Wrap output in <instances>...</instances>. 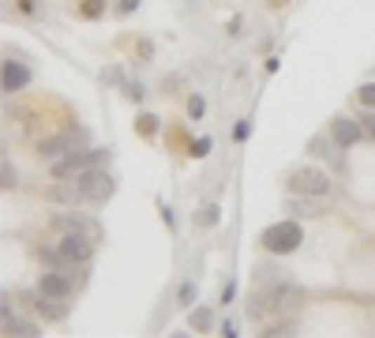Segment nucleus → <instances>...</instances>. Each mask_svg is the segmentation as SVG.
Listing matches in <instances>:
<instances>
[{"instance_id":"bb28decb","label":"nucleus","mask_w":375,"mask_h":338,"mask_svg":"<svg viewBox=\"0 0 375 338\" xmlns=\"http://www.w3.org/2000/svg\"><path fill=\"white\" fill-rule=\"evenodd\" d=\"M19 8H23V12H30V8H34V0H19Z\"/></svg>"},{"instance_id":"b1692460","label":"nucleus","mask_w":375,"mask_h":338,"mask_svg":"<svg viewBox=\"0 0 375 338\" xmlns=\"http://www.w3.org/2000/svg\"><path fill=\"white\" fill-rule=\"evenodd\" d=\"M248 132H251V124L240 121V124H237V139H248Z\"/></svg>"},{"instance_id":"423d86ee","label":"nucleus","mask_w":375,"mask_h":338,"mask_svg":"<svg viewBox=\"0 0 375 338\" xmlns=\"http://www.w3.org/2000/svg\"><path fill=\"white\" fill-rule=\"evenodd\" d=\"M75 139H79V128H68V132H60V136H49V139L38 143V155L41 158H64V155L75 150Z\"/></svg>"},{"instance_id":"f257e3e1","label":"nucleus","mask_w":375,"mask_h":338,"mask_svg":"<svg viewBox=\"0 0 375 338\" xmlns=\"http://www.w3.org/2000/svg\"><path fill=\"white\" fill-rule=\"evenodd\" d=\"M259 241H263V248H267V252L285 256V252H296V248H301L304 230H301L296 222H278V226H267Z\"/></svg>"},{"instance_id":"39448f33","label":"nucleus","mask_w":375,"mask_h":338,"mask_svg":"<svg viewBox=\"0 0 375 338\" xmlns=\"http://www.w3.org/2000/svg\"><path fill=\"white\" fill-rule=\"evenodd\" d=\"M289 192L293 195H327L330 181H327L323 169H296L289 177Z\"/></svg>"},{"instance_id":"9b49d317","label":"nucleus","mask_w":375,"mask_h":338,"mask_svg":"<svg viewBox=\"0 0 375 338\" xmlns=\"http://www.w3.org/2000/svg\"><path fill=\"white\" fill-rule=\"evenodd\" d=\"M334 139H338V147H353L360 139V124L341 117V121H334Z\"/></svg>"},{"instance_id":"f03ea898","label":"nucleus","mask_w":375,"mask_h":338,"mask_svg":"<svg viewBox=\"0 0 375 338\" xmlns=\"http://www.w3.org/2000/svg\"><path fill=\"white\" fill-rule=\"evenodd\" d=\"M75 188H79V200L86 203H102L113 195V177H109L105 169H83V173H75Z\"/></svg>"},{"instance_id":"a878e982","label":"nucleus","mask_w":375,"mask_h":338,"mask_svg":"<svg viewBox=\"0 0 375 338\" xmlns=\"http://www.w3.org/2000/svg\"><path fill=\"white\" fill-rule=\"evenodd\" d=\"M368 136H371V139H375V113H371V117H368Z\"/></svg>"},{"instance_id":"0eeeda50","label":"nucleus","mask_w":375,"mask_h":338,"mask_svg":"<svg viewBox=\"0 0 375 338\" xmlns=\"http://www.w3.org/2000/svg\"><path fill=\"white\" fill-rule=\"evenodd\" d=\"M38 293H46V297H72V278L64 271H46L38 282Z\"/></svg>"},{"instance_id":"5701e85b","label":"nucleus","mask_w":375,"mask_h":338,"mask_svg":"<svg viewBox=\"0 0 375 338\" xmlns=\"http://www.w3.org/2000/svg\"><path fill=\"white\" fill-rule=\"evenodd\" d=\"M131 8H139V0H120V15H128Z\"/></svg>"},{"instance_id":"f3484780","label":"nucleus","mask_w":375,"mask_h":338,"mask_svg":"<svg viewBox=\"0 0 375 338\" xmlns=\"http://www.w3.org/2000/svg\"><path fill=\"white\" fill-rule=\"evenodd\" d=\"M0 177H4V181H0L4 188H15L19 177H15V169H12V162H8V158H4V166H0Z\"/></svg>"},{"instance_id":"dca6fc26","label":"nucleus","mask_w":375,"mask_h":338,"mask_svg":"<svg viewBox=\"0 0 375 338\" xmlns=\"http://www.w3.org/2000/svg\"><path fill=\"white\" fill-rule=\"evenodd\" d=\"M357 98H360V105H368V109H375V83H364L360 91H357Z\"/></svg>"},{"instance_id":"6ab92c4d","label":"nucleus","mask_w":375,"mask_h":338,"mask_svg":"<svg viewBox=\"0 0 375 338\" xmlns=\"http://www.w3.org/2000/svg\"><path fill=\"white\" fill-rule=\"evenodd\" d=\"M154 121H158V117L143 113V117H139V132H143V136H154V128H158V124H154Z\"/></svg>"},{"instance_id":"1a4fd4ad","label":"nucleus","mask_w":375,"mask_h":338,"mask_svg":"<svg viewBox=\"0 0 375 338\" xmlns=\"http://www.w3.org/2000/svg\"><path fill=\"white\" fill-rule=\"evenodd\" d=\"M27 83H30V72L23 68V64L4 60V91H8V94H15V91H23Z\"/></svg>"},{"instance_id":"f8f14e48","label":"nucleus","mask_w":375,"mask_h":338,"mask_svg":"<svg viewBox=\"0 0 375 338\" xmlns=\"http://www.w3.org/2000/svg\"><path fill=\"white\" fill-rule=\"evenodd\" d=\"M4 334H12V338H34V334H41L34 323H27V320H12V316H8L4 320Z\"/></svg>"},{"instance_id":"4be33fe9","label":"nucleus","mask_w":375,"mask_h":338,"mask_svg":"<svg viewBox=\"0 0 375 338\" xmlns=\"http://www.w3.org/2000/svg\"><path fill=\"white\" fill-rule=\"evenodd\" d=\"M203 222H206V226H214V222H218V207H214V203H211V207H203Z\"/></svg>"},{"instance_id":"a211bd4d","label":"nucleus","mask_w":375,"mask_h":338,"mask_svg":"<svg viewBox=\"0 0 375 338\" xmlns=\"http://www.w3.org/2000/svg\"><path fill=\"white\" fill-rule=\"evenodd\" d=\"M192 327H199V331H206V327H211V312H206V308L192 312Z\"/></svg>"},{"instance_id":"20e7f679","label":"nucleus","mask_w":375,"mask_h":338,"mask_svg":"<svg viewBox=\"0 0 375 338\" xmlns=\"http://www.w3.org/2000/svg\"><path fill=\"white\" fill-rule=\"evenodd\" d=\"M94 245L86 233H75V230H64V237L57 241V256L60 264H86V259L94 256Z\"/></svg>"},{"instance_id":"9d476101","label":"nucleus","mask_w":375,"mask_h":338,"mask_svg":"<svg viewBox=\"0 0 375 338\" xmlns=\"http://www.w3.org/2000/svg\"><path fill=\"white\" fill-rule=\"evenodd\" d=\"M34 308H38V316H46V320H64V316H68L64 297H46V293L34 301Z\"/></svg>"},{"instance_id":"ddd939ff","label":"nucleus","mask_w":375,"mask_h":338,"mask_svg":"<svg viewBox=\"0 0 375 338\" xmlns=\"http://www.w3.org/2000/svg\"><path fill=\"white\" fill-rule=\"evenodd\" d=\"M293 211L296 214H301V218H315V214H323V207H319L315 203V195H308V200H304V195H293Z\"/></svg>"},{"instance_id":"7ed1b4c3","label":"nucleus","mask_w":375,"mask_h":338,"mask_svg":"<svg viewBox=\"0 0 375 338\" xmlns=\"http://www.w3.org/2000/svg\"><path fill=\"white\" fill-rule=\"evenodd\" d=\"M102 162H109V150H72V155L53 162V177H75V173L102 166Z\"/></svg>"},{"instance_id":"2eb2a0df","label":"nucleus","mask_w":375,"mask_h":338,"mask_svg":"<svg viewBox=\"0 0 375 338\" xmlns=\"http://www.w3.org/2000/svg\"><path fill=\"white\" fill-rule=\"evenodd\" d=\"M102 12H105V0H83V15L86 19H98Z\"/></svg>"},{"instance_id":"393cba45","label":"nucleus","mask_w":375,"mask_h":338,"mask_svg":"<svg viewBox=\"0 0 375 338\" xmlns=\"http://www.w3.org/2000/svg\"><path fill=\"white\" fill-rule=\"evenodd\" d=\"M312 155H327V143H323V139H312Z\"/></svg>"},{"instance_id":"412c9836","label":"nucleus","mask_w":375,"mask_h":338,"mask_svg":"<svg viewBox=\"0 0 375 338\" xmlns=\"http://www.w3.org/2000/svg\"><path fill=\"white\" fill-rule=\"evenodd\" d=\"M192 297H195V282H184L180 286V304H192Z\"/></svg>"},{"instance_id":"aec40b11","label":"nucleus","mask_w":375,"mask_h":338,"mask_svg":"<svg viewBox=\"0 0 375 338\" xmlns=\"http://www.w3.org/2000/svg\"><path fill=\"white\" fill-rule=\"evenodd\" d=\"M206 150H211V139H199V143H192V150H188V155H192V158H206Z\"/></svg>"},{"instance_id":"6e6552de","label":"nucleus","mask_w":375,"mask_h":338,"mask_svg":"<svg viewBox=\"0 0 375 338\" xmlns=\"http://www.w3.org/2000/svg\"><path fill=\"white\" fill-rule=\"evenodd\" d=\"M60 226H64V230H75V233H86L91 241H102V226L91 222V218H79V214H60Z\"/></svg>"},{"instance_id":"4468645a","label":"nucleus","mask_w":375,"mask_h":338,"mask_svg":"<svg viewBox=\"0 0 375 338\" xmlns=\"http://www.w3.org/2000/svg\"><path fill=\"white\" fill-rule=\"evenodd\" d=\"M203 109H206V102H203L199 94H192V98H188V117H192V121H199V117H203Z\"/></svg>"}]
</instances>
